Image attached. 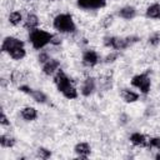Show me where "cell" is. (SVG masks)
<instances>
[{"instance_id": "cell-22", "label": "cell", "mask_w": 160, "mask_h": 160, "mask_svg": "<svg viewBox=\"0 0 160 160\" xmlns=\"http://www.w3.org/2000/svg\"><path fill=\"white\" fill-rule=\"evenodd\" d=\"M38 156L40 159H49L51 156V151L49 149H45V148H39L38 149Z\"/></svg>"}, {"instance_id": "cell-9", "label": "cell", "mask_w": 160, "mask_h": 160, "mask_svg": "<svg viewBox=\"0 0 160 160\" xmlns=\"http://www.w3.org/2000/svg\"><path fill=\"white\" fill-rule=\"evenodd\" d=\"M99 62V55L94 50H86L82 54V64L88 68H92Z\"/></svg>"}, {"instance_id": "cell-1", "label": "cell", "mask_w": 160, "mask_h": 160, "mask_svg": "<svg viewBox=\"0 0 160 160\" xmlns=\"http://www.w3.org/2000/svg\"><path fill=\"white\" fill-rule=\"evenodd\" d=\"M1 50L4 52H6L14 60H21L26 55V51H25V48H24V42L20 39H16L14 36H6L2 40Z\"/></svg>"}, {"instance_id": "cell-18", "label": "cell", "mask_w": 160, "mask_h": 160, "mask_svg": "<svg viewBox=\"0 0 160 160\" xmlns=\"http://www.w3.org/2000/svg\"><path fill=\"white\" fill-rule=\"evenodd\" d=\"M39 22H40V20H39V18H38L35 14H29V15L26 16V20H25V28H26L29 31L35 30V29H38Z\"/></svg>"}, {"instance_id": "cell-16", "label": "cell", "mask_w": 160, "mask_h": 160, "mask_svg": "<svg viewBox=\"0 0 160 160\" xmlns=\"http://www.w3.org/2000/svg\"><path fill=\"white\" fill-rule=\"evenodd\" d=\"M120 96L125 102H135L139 99V94L132 90H129V89H121Z\"/></svg>"}, {"instance_id": "cell-19", "label": "cell", "mask_w": 160, "mask_h": 160, "mask_svg": "<svg viewBox=\"0 0 160 160\" xmlns=\"http://www.w3.org/2000/svg\"><path fill=\"white\" fill-rule=\"evenodd\" d=\"M15 142H16V140L12 136H9V135H1L0 136V145L2 148H12L15 145Z\"/></svg>"}, {"instance_id": "cell-6", "label": "cell", "mask_w": 160, "mask_h": 160, "mask_svg": "<svg viewBox=\"0 0 160 160\" xmlns=\"http://www.w3.org/2000/svg\"><path fill=\"white\" fill-rule=\"evenodd\" d=\"M131 85L139 89L142 94H148L151 88V80L148 74H138L131 79Z\"/></svg>"}, {"instance_id": "cell-15", "label": "cell", "mask_w": 160, "mask_h": 160, "mask_svg": "<svg viewBox=\"0 0 160 160\" xmlns=\"http://www.w3.org/2000/svg\"><path fill=\"white\" fill-rule=\"evenodd\" d=\"M20 115L21 118L25 120V121H32L38 118V110L35 108H31V106H26L21 111H20Z\"/></svg>"}, {"instance_id": "cell-20", "label": "cell", "mask_w": 160, "mask_h": 160, "mask_svg": "<svg viewBox=\"0 0 160 160\" xmlns=\"http://www.w3.org/2000/svg\"><path fill=\"white\" fill-rule=\"evenodd\" d=\"M22 21V15L20 11H12L10 15H9V22L14 26L19 25L20 22Z\"/></svg>"}, {"instance_id": "cell-26", "label": "cell", "mask_w": 160, "mask_h": 160, "mask_svg": "<svg viewBox=\"0 0 160 160\" xmlns=\"http://www.w3.org/2000/svg\"><path fill=\"white\" fill-rule=\"evenodd\" d=\"M21 79H22V75H21V72H20L19 70H14V71L11 72V81H12L14 84L19 82Z\"/></svg>"}, {"instance_id": "cell-8", "label": "cell", "mask_w": 160, "mask_h": 160, "mask_svg": "<svg viewBox=\"0 0 160 160\" xmlns=\"http://www.w3.org/2000/svg\"><path fill=\"white\" fill-rule=\"evenodd\" d=\"M106 5V0H78V6L85 10L101 9Z\"/></svg>"}, {"instance_id": "cell-25", "label": "cell", "mask_w": 160, "mask_h": 160, "mask_svg": "<svg viewBox=\"0 0 160 160\" xmlns=\"http://www.w3.org/2000/svg\"><path fill=\"white\" fill-rule=\"evenodd\" d=\"M118 58H119V52H110L109 55L105 56L104 62H106V64H111V62H114Z\"/></svg>"}, {"instance_id": "cell-17", "label": "cell", "mask_w": 160, "mask_h": 160, "mask_svg": "<svg viewBox=\"0 0 160 160\" xmlns=\"http://www.w3.org/2000/svg\"><path fill=\"white\" fill-rule=\"evenodd\" d=\"M145 15H146V18H149V19H160V4H158V2L151 4V5L146 9Z\"/></svg>"}, {"instance_id": "cell-3", "label": "cell", "mask_w": 160, "mask_h": 160, "mask_svg": "<svg viewBox=\"0 0 160 160\" xmlns=\"http://www.w3.org/2000/svg\"><path fill=\"white\" fill-rule=\"evenodd\" d=\"M52 26L55 30H58L61 34H70V32H75V30H76V25L74 22V19L68 12H62V14L56 15L54 18Z\"/></svg>"}, {"instance_id": "cell-27", "label": "cell", "mask_w": 160, "mask_h": 160, "mask_svg": "<svg viewBox=\"0 0 160 160\" xmlns=\"http://www.w3.org/2000/svg\"><path fill=\"white\" fill-rule=\"evenodd\" d=\"M38 59H39V62H40V64H45V62L49 61L51 58L49 56V54H48L46 51H42V52L39 54V58H38Z\"/></svg>"}, {"instance_id": "cell-11", "label": "cell", "mask_w": 160, "mask_h": 160, "mask_svg": "<svg viewBox=\"0 0 160 160\" xmlns=\"http://www.w3.org/2000/svg\"><path fill=\"white\" fill-rule=\"evenodd\" d=\"M60 68V61L56 59H50L45 64H42V72L45 75H54Z\"/></svg>"}, {"instance_id": "cell-13", "label": "cell", "mask_w": 160, "mask_h": 160, "mask_svg": "<svg viewBox=\"0 0 160 160\" xmlns=\"http://www.w3.org/2000/svg\"><path fill=\"white\" fill-rule=\"evenodd\" d=\"M118 15H119L121 19H124V20H131V19H134V18L136 16V9H135L134 6L128 5V6L121 8V9L118 11Z\"/></svg>"}, {"instance_id": "cell-10", "label": "cell", "mask_w": 160, "mask_h": 160, "mask_svg": "<svg viewBox=\"0 0 160 160\" xmlns=\"http://www.w3.org/2000/svg\"><path fill=\"white\" fill-rule=\"evenodd\" d=\"M96 89V81L94 78H86L81 85V94L84 96H90Z\"/></svg>"}, {"instance_id": "cell-7", "label": "cell", "mask_w": 160, "mask_h": 160, "mask_svg": "<svg viewBox=\"0 0 160 160\" xmlns=\"http://www.w3.org/2000/svg\"><path fill=\"white\" fill-rule=\"evenodd\" d=\"M19 90L20 91H22V92H25V94H28L29 96H31L36 102H39V104H45L46 101H48V96L41 91V90H34V89H31L30 86H28V85H21V86H19Z\"/></svg>"}, {"instance_id": "cell-2", "label": "cell", "mask_w": 160, "mask_h": 160, "mask_svg": "<svg viewBox=\"0 0 160 160\" xmlns=\"http://www.w3.org/2000/svg\"><path fill=\"white\" fill-rule=\"evenodd\" d=\"M54 82L58 88V90L69 100L76 99L78 98V90L74 88V85L71 84L69 76L62 71V70H58L54 78Z\"/></svg>"}, {"instance_id": "cell-30", "label": "cell", "mask_w": 160, "mask_h": 160, "mask_svg": "<svg viewBox=\"0 0 160 160\" xmlns=\"http://www.w3.org/2000/svg\"><path fill=\"white\" fill-rule=\"evenodd\" d=\"M125 119H128V116L126 115H121V124H126L128 122V120H125Z\"/></svg>"}, {"instance_id": "cell-14", "label": "cell", "mask_w": 160, "mask_h": 160, "mask_svg": "<svg viewBox=\"0 0 160 160\" xmlns=\"http://www.w3.org/2000/svg\"><path fill=\"white\" fill-rule=\"evenodd\" d=\"M130 141L132 145L135 146H140V148H148V139L144 134H140V132H134L131 134L130 136Z\"/></svg>"}, {"instance_id": "cell-4", "label": "cell", "mask_w": 160, "mask_h": 160, "mask_svg": "<svg viewBox=\"0 0 160 160\" xmlns=\"http://www.w3.org/2000/svg\"><path fill=\"white\" fill-rule=\"evenodd\" d=\"M140 40L139 36L131 35V36H126V38H116V36H105L102 42L105 46L108 48H112L115 50H124L134 44H136Z\"/></svg>"}, {"instance_id": "cell-12", "label": "cell", "mask_w": 160, "mask_h": 160, "mask_svg": "<svg viewBox=\"0 0 160 160\" xmlns=\"http://www.w3.org/2000/svg\"><path fill=\"white\" fill-rule=\"evenodd\" d=\"M74 151L76 152V155L79 156V158H81V159H86L89 155H90V152H91V148H90V145L88 144V142H78L76 145H75V148H74Z\"/></svg>"}, {"instance_id": "cell-29", "label": "cell", "mask_w": 160, "mask_h": 160, "mask_svg": "<svg viewBox=\"0 0 160 160\" xmlns=\"http://www.w3.org/2000/svg\"><path fill=\"white\" fill-rule=\"evenodd\" d=\"M0 124L4 125V126H8L10 124V121L8 120V118H6V115L4 112H1V115H0Z\"/></svg>"}, {"instance_id": "cell-31", "label": "cell", "mask_w": 160, "mask_h": 160, "mask_svg": "<svg viewBox=\"0 0 160 160\" xmlns=\"http://www.w3.org/2000/svg\"><path fill=\"white\" fill-rule=\"evenodd\" d=\"M155 159H158V160H160V152H159V154H156V155H155Z\"/></svg>"}, {"instance_id": "cell-32", "label": "cell", "mask_w": 160, "mask_h": 160, "mask_svg": "<svg viewBox=\"0 0 160 160\" xmlns=\"http://www.w3.org/2000/svg\"><path fill=\"white\" fill-rule=\"evenodd\" d=\"M49 1H56V0H49Z\"/></svg>"}, {"instance_id": "cell-23", "label": "cell", "mask_w": 160, "mask_h": 160, "mask_svg": "<svg viewBox=\"0 0 160 160\" xmlns=\"http://www.w3.org/2000/svg\"><path fill=\"white\" fill-rule=\"evenodd\" d=\"M114 22V15H106L102 20H101V26L102 28H105V29H108V28H110L111 26V24Z\"/></svg>"}, {"instance_id": "cell-21", "label": "cell", "mask_w": 160, "mask_h": 160, "mask_svg": "<svg viewBox=\"0 0 160 160\" xmlns=\"http://www.w3.org/2000/svg\"><path fill=\"white\" fill-rule=\"evenodd\" d=\"M149 44L152 45V46H156L160 44V31H156V32H152L150 36H149Z\"/></svg>"}, {"instance_id": "cell-24", "label": "cell", "mask_w": 160, "mask_h": 160, "mask_svg": "<svg viewBox=\"0 0 160 160\" xmlns=\"http://www.w3.org/2000/svg\"><path fill=\"white\" fill-rule=\"evenodd\" d=\"M148 148L160 150V138H151V139L148 141Z\"/></svg>"}, {"instance_id": "cell-28", "label": "cell", "mask_w": 160, "mask_h": 160, "mask_svg": "<svg viewBox=\"0 0 160 160\" xmlns=\"http://www.w3.org/2000/svg\"><path fill=\"white\" fill-rule=\"evenodd\" d=\"M61 41H62V39L59 35H52V39H51V42L50 44H52V45H60Z\"/></svg>"}, {"instance_id": "cell-5", "label": "cell", "mask_w": 160, "mask_h": 160, "mask_svg": "<svg viewBox=\"0 0 160 160\" xmlns=\"http://www.w3.org/2000/svg\"><path fill=\"white\" fill-rule=\"evenodd\" d=\"M52 35L54 34H50L49 31H45V30H41V29H35V30H31L30 31V34H29V41L31 42V45H32L34 49L40 50V49L45 48L48 44L51 42Z\"/></svg>"}]
</instances>
